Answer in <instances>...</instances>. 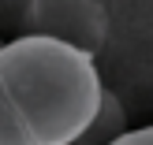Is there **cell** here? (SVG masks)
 I'll return each instance as SVG.
<instances>
[{"instance_id": "6da1fadb", "label": "cell", "mask_w": 153, "mask_h": 145, "mask_svg": "<svg viewBox=\"0 0 153 145\" xmlns=\"http://www.w3.org/2000/svg\"><path fill=\"white\" fill-rule=\"evenodd\" d=\"M0 82L37 145H75L101 104L94 56L56 34H26L0 45Z\"/></svg>"}, {"instance_id": "7a4b0ae2", "label": "cell", "mask_w": 153, "mask_h": 145, "mask_svg": "<svg viewBox=\"0 0 153 145\" xmlns=\"http://www.w3.org/2000/svg\"><path fill=\"white\" fill-rule=\"evenodd\" d=\"M120 134H123V108L116 104V97H112L108 89H101L97 116H94V123L86 127V134L75 145H108L112 138H120Z\"/></svg>"}, {"instance_id": "3957f363", "label": "cell", "mask_w": 153, "mask_h": 145, "mask_svg": "<svg viewBox=\"0 0 153 145\" xmlns=\"http://www.w3.org/2000/svg\"><path fill=\"white\" fill-rule=\"evenodd\" d=\"M0 145H37V138L30 134V127L22 123V116L15 112L4 82H0Z\"/></svg>"}, {"instance_id": "277c9868", "label": "cell", "mask_w": 153, "mask_h": 145, "mask_svg": "<svg viewBox=\"0 0 153 145\" xmlns=\"http://www.w3.org/2000/svg\"><path fill=\"white\" fill-rule=\"evenodd\" d=\"M108 145H153V127H138V130H123Z\"/></svg>"}, {"instance_id": "5b68a950", "label": "cell", "mask_w": 153, "mask_h": 145, "mask_svg": "<svg viewBox=\"0 0 153 145\" xmlns=\"http://www.w3.org/2000/svg\"><path fill=\"white\" fill-rule=\"evenodd\" d=\"M0 45H4V41H0Z\"/></svg>"}]
</instances>
